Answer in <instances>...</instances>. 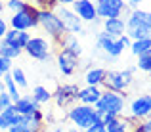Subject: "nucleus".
<instances>
[{"label": "nucleus", "instance_id": "obj_1", "mask_svg": "<svg viewBox=\"0 0 151 132\" xmlns=\"http://www.w3.org/2000/svg\"><path fill=\"white\" fill-rule=\"evenodd\" d=\"M126 35L130 37V40L151 37V12L142 8L130 10L126 17Z\"/></svg>", "mask_w": 151, "mask_h": 132}, {"label": "nucleus", "instance_id": "obj_2", "mask_svg": "<svg viewBox=\"0 0 151 132\" xmlns=\"http://www.w3.org/2000/svg\"><path fill=\"white\" fill-rule=\"evenodd\" d=\"M138 67H126L122 71H107L105 79H103V90H111V92H119V94H124L130 88L134 81V73H136Z\"/></svg>", "mask_w": 151, "mask_h": 132}, {"label": "nucleus", "instance_id": "obj_3", "mask_svg": "<svg viewBox=\"0 0 151 132\" xmlns=\"http://www.w3.org/2000/svg\"><path fill=\"white\" fill-rule=\"evenodd\" d=\"M38 27H42V31L48 33V37L54 42L63 38V35L67 33L65 25L55 14V10H46V8H38Z\"/></svg>", "mask_w": 151, "mask_h": 132}, {"label": "nucleus", "instance_id": "obj_4", "mask_svg": "<svg viewBox=\"0 0 151 132\" xmlns=\"http://www.w3.org/2000/svg\"><path fill=\"white\" fill-rule=\"evenodd\" d=\"M10 29H17V31H31L38 27V8L33 2H29L21 12L12 14L10 21H8Z\"/></svg>", "mask_w": 151, "mask_h": 132}, {"label": "nucleus", "instance_id": "obj_5", "mask_svg": "<svg viewBox=\"0 0 151 132\" xmlns=\"http://www.w3.org/2000/svg\"><path fill=\"white\" fill-rule=\"evenodd\" d=\"M67 119H69L78 130H84V128H88L90 125L96 123V107L84 105V103H75V105L69 107Z\"/></svg>", "mask_w": 151, "mask_h": 132}, {"label": "nucleus", "instance_id": "obj_6", "mask_svg": "<svg viewBox=\"0 0 151 132\" xmlns=\"http://www.w3.org/2000/svg\"><path fill=\"white\" fill-rule=\"evenodd\" d=\"M96 109L105 111L111 115H122L126 107V94H119V92H111V90H103L101 98L98 100Z\"/></svg>", "mask_w": 151, "mask_h": 132}, {"label": "nucleus", "instance_id": "obj_7", "mask_svg": "<svg viewBox=\"0 0 151 132\" xmlns=\"http://www.w3.org/2000/svg\"><path fill=\"white\" fill-rule=\"evenodd\" d=\"M44 126V113L40 109L35 111L33 115H19L15 125H12L8 132H37Z\"/></svg>", "mask_w": 151, "mask_h": 132}, {"label": "nucleus", "instance_id": "obj_8", "mask_svg": "<svg viewBox=\"0 0 151 132\" xmlns=\"http://www.w3.org/2000/svg\"><path fill=\"white\" fill-rule=\"evenodd\" d=\"M55 14H58L59 19L63 21L67 33H71V35H84V23H82V19L73 12L71 6H58L55 8Z\"/></svg>", "mask_w": 151, "mask_h": 132}, {"label": "nucleus", "instance_id": "obj_9", "mask_svg": "<svg viewBox=\"0 0 151 132\" xmlns=\"http://www.w3.org/2000/svg\"><path fill=\"white\" fill-rule=\"evenodd\" d=\"M27 56H31L33 59L38 61H46L52 58V44L42 37H31V40L27 42V46L23 48Z\"/></svg>", "mask_w": 151, "mask_h": 132}, {"label": "nucleus", "instance_id": "obj_10", "mask_svg": "<svg viewBox=\"0 0 151 132\" xmlns=\"http://www.w3.org/2000/svg\"><path fill=\"white\" fill-rule=\"evenodd\" d=\"M96 12L100 19L107 17H122L126 10V2L124 0H96Z\"/></svg>", "mask_w": 151, "mask_h": 132}, {"label": "nucleus", "instance_id": "obj_11", "mask_svg": "<svg viewBox=\"0 0 151 132\" xmlns=\"http://www.w3.org/2000/svg\"><path fill=\"white\" fill-rule=\"evenodd\" d=\"M78 88L77 84H61L55 88V92L52 94V98H54L55 105L58 107H71L75 105V102H78Z\"/></svg>", "mask_w": 151, "mask_h": 132}, {"label": "nucleus", "instance_id": "obj_12", "mask_svg": "<svg viewBox=\"0 0 151 132\" xmlns=\"http://www.w3.org/2000/svg\"><path fill=\"white\" fill-rule=\"evenodd\" d=\"M130 109V117L138 119V121H145L151 117V96L149 94H142L130 102L128 105Z\"/></svg>", "mask_w": 151, "mask_h": 132}, {"label": "nucleus", "instance_id": "obj_13", "mask_svg": "<svg viewBox=\"0 0 151 132\" xmlns=\"http://www.w3.org/2000/svg\"><path fill=\"white\" fill-rule=\"evenodd\" d=\"M71 8H73V12L82 19V23H94V21L100 19L98 17L94 0H75V2L71 4Z\"/></svg>", "mask_w": 151, "mask_h": 132}, {"label": "nucleus", "instance_id": "obj_14", "mask_svg": "<svg viewBox=\"0 0 151 132\" xmlns=\"http://www.w3.org/2000/svg\"><path fill=\"white\" fill-rule=\"evenodd\" d=\"M55 61H58L59 71H61L65 77H71V75L77 73L78 63H81L78 61V56L71 54V52H67V50H59L58 56H55Z\"/></svg>", "mask_w": 151, "mask_h": 132}, {"label": "nucleus", "instance_id": "obj_15", "mask_svg": "<svg viewBox=\"0 0 151 132\" xmlns=\"http://www.w3.org/2000/svg\"><path fill=\"white\" fill-rule=\"evenodd\" d=\"M103 23V31L109 33L111 37H121V35H126V19L122 17H107V19H101Z\"/></svg>", "mask_w": 151, "mask_h": 132}, {"label": "nucleus", "instance_id": "obj_16", "mask_svg": "<svg viewBox=\"0 0 151 132\" xmlns=\"http://www.w3.org/2000/svg\"><path fill=\"white\" fill-rule=\"evenodd\" d=\"M14 109L17 111L19 115H33L35 111L40 109V103L35 102V98L31 94H25V96H21L17 102H14Z\"/></svg>", "mask_w": 151, "mask_h": 132}, {"label": "nucleus", "instance_id": "obj_17", "mask_svg": "<svg viewBox=\"0 0 151 132\" xmlns=\"http://www.w3.org/2000/svg\"><path fill=\"white\" fill-rule=\"evenodd\" d=\"M101 86H84L78 90V103H84V105H96L98 100L101 98Z\"/></svg>", "mask_w": 151, "mask_h": 132}, {"label": "nucleus", "instance_id": "obj_18", "mask_svg": "<svg viewBox=\"0 0 151 132\" xmlns=\"http://www.w3.org/2000/svg\"><path fill=\"white\" fill-rule=\"evenodd\" d=\"M4 42H8V44H12V46H15V48H25L27 46V42L31 40V35L27 33V31H17V29H8V33L4 35V38H2Z\"/></svg>", "mask_w": 151, "mask_h": 132}, {"label": "nucleus", "instance_id": "obj_19", "mask_svg": "<svg viewBox=\"0 0 151 132\" xmlns=\"http://www.w3.org/2000/svg\"><path fill=\"white\" fill-rule=\"evenodd\" d=\"M55 44L59 46V50H67V52H71V54L78 56V58H81V54H82V46H81V42H78L77 35L65 33V35H63V38H59Z\"/></svg>", "mask_w": 151, "mask_h": 132}, {"label": "nucleus", "instance_id": "obj_20", "mask_svg": "<svg viewBox=\"0 0 151 132\" xmlns=\"http://www.w3.org/2000/svg\"><path fill=\"white\" fill-rule=\"evenodd\" d=\"M105 75H107V69H103V67H90V69L84 73L86 86H101Z\"/></svg>", "mask_w": 151, "mask_h": 132}, {"label": "nucleus", "instance_id": "obj_21", "mask_svg": "<svg viewBox=\"0 0 151 132\" xmlns=\"http://www.w3.org/2000/svg\"><path fill=\"white\" fill-rule=\"evenodd\" d=\"M113 44H115V37H111L109 33H105V31L96 33V48H98V52H103V54L109 58L111 50H113Z\"/></svg>", "mask_w": 151, "mask_h": 132}, {"label": "nucleus", "instance_id": "obj_22", "mask_svg": "<svg viewBox=\"0 0 151 132\" xmlns=\"http://www.w3.org/2000/svg\"><path fill=\"white\" fill-rule=\"evenodd\" d=\"M17 119H19V113L14 109V105L4 109V111H0V130H8L12 125H15Z\"/></svg>", "mask_w": 151, "mask_h": 132}, {"label": "nucleus", "instance_id": "obj_23", "mask_svg": "<svg viewBox=\"0 0 151 132\" xmlns=\"http://www.w3.org/2000/svg\"><path fill=\"white\" fill-rule=\"evenodd\" d=\"M130 128H132V125L128 123V119L121 117V115H117L111 123H107V125H105V130L107 132H130Z\"/></svg>", "mask_w": 151, "mask_h": 132}, {"label": "nucleus", "instance_id": "obj_24", "mask_svg": "<svg viewBox=\"0 0 151 132\" xmlns=\"http://www.w3.org/2000/svg\"><path fill=\"white\" fill-rule=\"evenodd\" d=\"M149 48H151V37H147V38H136V40L130 42V52H132L136 58L140 54H144V52H147Z\"/></svg>", "mask_w": 151, "mask_h": 132}, {"label": "nucleus", "instance_id": "obj_25", "mask_svg": "<svg viewBox=\"0 0 151 132\" xmlns=\"http://www.w3.org/2000/svg\"><path fill=\"white\" fill-rule=\"evenodd\" d=\"M2 82H4V88H6V92L10 94V98L14 100V102H17V100L21 98V94H19V88H17V84L14 82L12 75H10V73H6V75L2 77Z\"/></svg>", "mask_w": 151, "mask_h": 132}, {"label": "nucleus", "instance_id": "obj_26", "mask_svg": "<svg viewBox=\"0 0 151 132\" xmlns=\"http://www.w3.org/2000/svg\"><path fill=\"white\" fill-rule=\"evenodd\" d=\"M21 52H23L21 48H15V46H12V44L0 40V56H2V58H8V59H12V61H14L15 58H19V56H21Z\"/></svg>", "mask_w": 151, "mask_h": 132}, {"label": "nucleus", "instance_id": "obj_27", "mask_svg": "<svg viewBox=\"0 0 151 132\" xmlns=\"http://www.w3.org/2000/svg\"><path fill=\"white\" fill-rule=\"evenodd\" d=\"M31 96H33L35 102L40 103V105H42V103H48L50 100H52V92H50L46 86H35V88H33V94H31Z\"/></svg>", "mask_w": 151, "mask_h": 132}, {"label": "nucleus", "instance_id": "obj_28", "mask_svg": "<svg viewBox=\"0 0 151 132\" xmlns=\"http://www.w3.org/2000/svg\"><path fill=\"white\" fill-rule=\"evenodd\" d=\"M136 67L140 71H144V73H151V48L147 52H144V54L138 56V63Z\"/></svg>", "mask_w": 151, "mask_h": 132}, {"label": "nucleus", "instance_id": "obj_29", "mask_svg": "<svg viewBox=\"0 0 151 132\" xmlns=\"http://www.w3.org/2000/svg\"><path fill=\"white\" fill-rule=\"evenodd\" d=\"M10 75H12V79H14V82L17 84V88H27V77H25L21 67H12Z\"/></svg>", "mask_w": 151, "mask_h": 132}, {"label": "nucleus", "instance_id": "obj_30", "mask_svg": "<svg viewBox=\"0 0 151 132\" xmlns=\"http://www.w3.org/2000/svg\"><path fill=\"white\" fill-rule=\"evenodd\" d=\"M27 4H29L27 0H6V2H4V8H8L12 14H15V12H21Z\"/></svg>", "mask_w": 151, "mask_h": 132}, {"label": "nucleus", "instance_id": "obj_31", "mask_svg": "<svg viewBox=\"0 0 151 132\" xmlns=\"http://www.w3.org/2000/svg\"><path fill=\"white\" fill-rule=\"evenodd\" d=\"M115 117H117V115H111V113H105V111L96 109V123H100V125H103V126H105L107 123H111Z\"/></svg>", "mask_w": 151, "mask_h": 132}, {"label": "nucleus", "instance_id": "obj_32", "mask_svg": "<svg viewBox=\"0 0 151 132\" xmlns=\"http://www.w3.org/2000/svg\"><path fill=\"white\" fill-rule=\"evenodd\" d=\"M14 105V100L10 98V94H8L6 90H0V111L8 109V107Z\"/></svg>", "mask_w": 151, "mask_h": 132}, {"label": "nucleus", "instance_id": "obj_33", "mask_svg": "<svg viewBox=\"0 0 151 132\" xmlns=\"http://www.w3.org/2000/svg\"><path fill=\"white\" fill-rule=\"evenodd\" d=\"M33 4L37 8H46V10H55L59 6L58 0H33Z\"/></svg>", "mask_w": 151, "mask_h": 132}, {"label": "nucleus", "instance_id": "obj_34", "mask_svg": "<svg viewBox=\"0 0 151 132\" xmlns=\"http://www.w3.org/2000/svg\"><path fill=\"white\" fill-rule=\"evenodd\" d=\"M12 59H8V58H2V56H0V73L2 75H6V73H10L12 71Z\"/></svg>", "mask_w": 151, "mask_h": 132}, {"label": "nucleus", "instance_id": "obj_35", "mask_svg": "<svg viewBox=\"0 0 151 132\" xmlns=\"http://www.w3.org/2000/svg\"><path fill=\"white\" fill-rule=\"evenodd\" d=\"M8 29H10V25H8V21L2 17V14H0V40H2L4 35L8 33Z\"/></svg>", "mask_w": 151, "mask_h": 132}, {"label": "nucleus", "instance_id": "obj_36", "mask_svg": "<svg viewBox=\"0 0 151 132\" xmlns=\"http://www.w3.org/2000/svg\"><path fill=\"white\" fill-rule=\"evenodd\" d=\"M84 132H107L105 126L100 125V123H94V125H90L88 128H84Z\"/></svg>", "mask_w": 151, "mask_h": 132}, {"label": "nucleus", "instance_id": "obj_37", "mask_svg": "<svg viewBox=\"0 0 151 132\" xmlns=\"http://www.w3.org/2000/svg\"><path fill=\"white\" fill-rule=\"evenodd\" d=\"M142 2H144V0H128V2H126V8H130V10H138Z\"/></svg>", "mask_w": 151, "mask_h": 132}, {"label": "nucleus", "instance_id": "obj_38", "mask_svg": "<svg viewBox=\"0 0 151 132\" xmlns=\"http://www.w3.org/2000/svg\"><path fill=\"white\" fill-rule=\"evenodd\" d=\"M58 2H59V6H71L75 0H58Z\"/></svg>", "mask_w": 151, "mask_h": 132}, {"label": "nucleus", "instance_id": "obj_39", "mask_svg": "<svg viewBox=\"0 0 151 132\" xmlns=\"http://www.w3.org/2000/svg\"><path fill=\"white\" fill-rule=\"evenodd\" d=\"M48 132H63V128L61 126H54V128H50Z\"/></svg>", "mask_w": 151, "mask_h": 132}, {"label": "nucleus", "instance_id": "obj_40", "mask_svg": "<svg viewBox=\"0 0 151 132\" xmlns=\"http://www.w3.org/2000/svg\"><path fill=\"white\" fill-rule=\"evenodd\" d=\"M65 132H78V128H69V130H65Z\"/></svg>", "mask_w": 151, "mask_h": 132}, {"label": "nucleus", "instance_id": "obj_41", "mask_svg": "<svg viewBox=\"0 0 151 132\" xmlns=\"http://www.w3.org/2000/svg\"><path fill=\"white\" fill-rule=\"evenodd\" d=\"M2 10H4V4H2V2H0V14H2Z\"/></svg>", "mask_w": 151, "mask_h": 132}, {"label": "nucleus", "instance_id": "obj_42", "mask_svg": "<svg viewBox=\"0 0 151 132\" xmlns=\"http://www.w3.org/2000/svg\"><path fill=\"white\" fill-rule=\"evenodd\" d=\"M2 77H4V75H2V73H0V81H2Z\"/></svg>", "mask_w": 151, "mask_h": 132}, {"label": "nucleus", "instance_id": "obj_43", "mask_svg": "<svg viewBox=\"0 0 151 132\" xmlns=\"http://www.w3.org/2000/svg\"><path fill=\"white\" fill-rule=\"evenodd\" d=\"M0 2H6V0H0Z\"/></svg>", "mask_w": 151, "mask_h": 132}, {"label": "nucleus", "instance_id": "obj_44", "mask_svg": "<svg viewBox=\"0 0 151 132\" xmlns=\"http://www.w3.org/2000/svg\"><path fill=\"white\" fill-rule=\"evenodd\" d=\"M149 75H151V73H149Z\"/></svg>", "mask_w": 151, "mask_h": 132}]
</instances>
